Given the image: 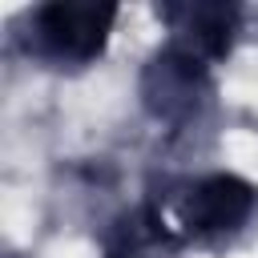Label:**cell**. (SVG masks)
Returning a JSON list of instances; mask_svg holds the SVG:
<instances>
[{
	"mask_svg": "<svg viewBox=\"0 0 258 258\" xmlns=\"http://www.w3.org/2000/svg\"><path fill=\"white\" fill-rule=\"evenodd\" d=\"M250 210V185L234 181V177H214L206 181L194 202H189V222L206 226V230H218V226H230L238 222L242 214Z\"/></svg>",
	"mask_w": 258,
	"mask_h": 258,
	"instance_id": "2",
	"label": "cell"
},
{
	"mask_svg": "<svg viewBox=\"0 0 258 258\" xmlns=\"http://www.w3.org/2000/svg\"><path fill=\"white\" fill-rule=\"evenodd\" d=\"M109 8H73V4H56V8H44V32L52 36L56 48L64 52H77V56H89L101 48V32L109 24Z\"/></svg>",
	"mask_w": 258,
	"mask_h": 258,
	"instance_id": "1",
	"label": "cell"
}]
</instances>
